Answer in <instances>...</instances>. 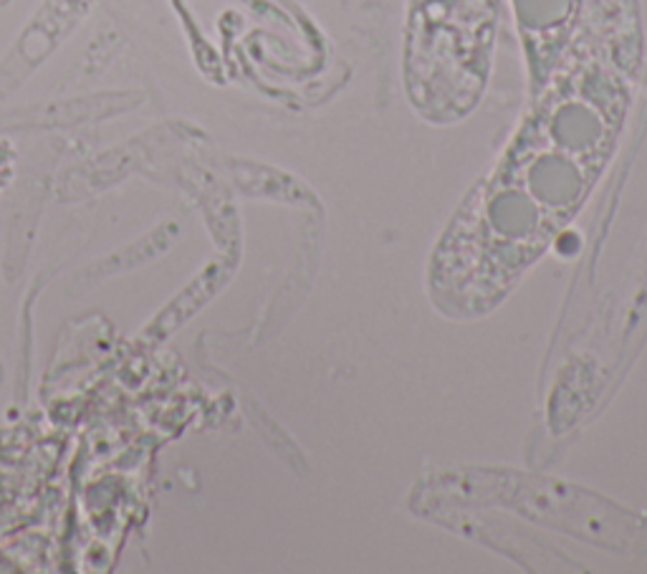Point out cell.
Masks as SVG:
<instances>
[{
	"instance_id": "obj_1",
	"label": "cell",
	"mask_w": 647,
	"mask_h": 574,
	"mask_svg": "<svg viewBox=\"0 0 647 574\" xmlns=\"http://www.w3.org/2000/svg\"><path fill=\"white\" fill-rule=\"evenodd\" d=\"M640 51L637 0H584L557 64L433 254L430 294L445 314L489 311L580 213L627 125Z\"/></svg>"
},
{
	"instance_id": "obj_2",
	"label": "cell",
	"mask_w": 647,
	"mask_h": 574,
	"mask_svg": "<svg viewBox=\"0 0 647 574\" xmlns=\"http://www.w3.org/2000/svg\"><path fill=\"white\" fill-rule=\"evenodd\" d=\"M504 0H410L405 87L430 122H456L489 84Z\"/></svg>"
},
{
	"instance_id": "obj_3",
	"label": "cell",
	"mask_w": 647,
	"mask_h": 574,
	"mask_svg": "<svg viewBox=\"0 0 647 574\" xmlns=\"http://www.w3.org/2000/svg\"><path fill=\"white\" fill-rule=\"evenodd\" d=\"M527 61L529 87L534 91L557 64L561 49L580 18L584 0H506Z\"/></svg>"
}]
</instances>
